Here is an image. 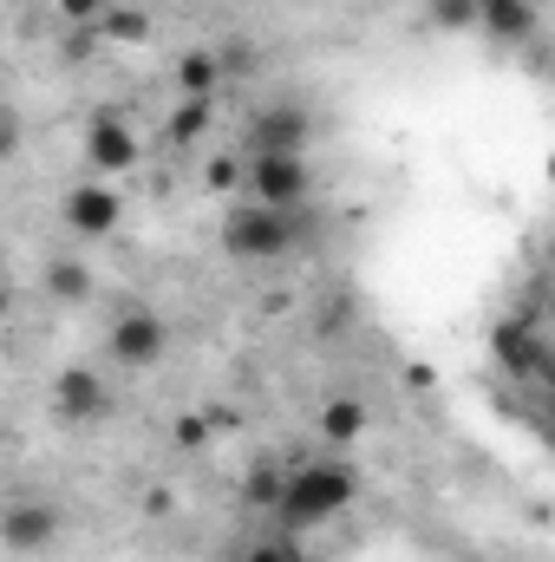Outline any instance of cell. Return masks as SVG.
I'll list each match as a JSON object with an SVG mask.
<instances>
[{
  "label": "cell",
  "instance_id": "obj_1",
  "mask_svg": "<svg viewBox=\"0 0 555 562\" xmlns=\"http://www.w3.org/2000/svg\"><path fill=\"white\" fill-rule=\"evenodd\" d=\"M353 497H360V477H353L347 464H294V471L281 477L275 510H281L287 530H314V524L340 517Z\"/></svg>",
  "mask_w": 555,
  "mask_h": 562
},
{
  "label": "cell",
  "instance_id": "obj_2",
  "mask_svg": "<svg viewBox=\"0 0 555 562\" xmlns=\"http://www.w3.org/2000/svg\"><path fill=\"white\" fill-rule=\"evenodd\" d=\"M294 236H301V203H294V210H275V203H236L229 223H223V249L242 256V262L287 256Z\"/></svg>",
  "mask_w": 555,
  "mask_h": 562
},
{
  "label": "cell",
  "instance_id": "obj_3",
  "mask_svg": "<svg viewBox=\"0 0 555 562\" xmlns=\"http://www.w3.org/2000/svg\"><path fill=\"white\" fill-rule=\"evenodd\" d=\"M249 190H256V203L294 210V203L307 196V157H301V150H256V164H249Z\"/></svg>",
  "mask_w": 555,
  "mask_h": 562
},
{
  "label": "cell",
  "instance_id": "obj_4",
  "mask_svg": "<svg viewBox=\"0 0 555 562\" xmlns=\"http://www.w3.org/2000/svg\"><path fill=\"white\" fill-rule=\"evenodd\" d=\"M86 164H92L99 177L132 170V164H138V125H125L118 112H99V119L86 125Z\"/></svg>",
  "mask_w": 555,
  "mask_h": 562
},
{
  "label": "cell",
  "instance_id": "obj_5",
  "mask_svg": "<svg viewBox=\"0 0 555 562\" xmlns=\"http://www.w3.org/2000/svg\"><path fill=\"white\" fill-rule=\"evenodd\" d=\"M53 537H59V510L53 504H7L0 510V543L7 550L33 557V550H53Z\"/></svg>",
  "mask_w": 555,
  "mask_h": 562
},
{
  "label": "cell",
  "instance_id": "obj_6",
  "mask_svg": "<svg viewBox=\"0 0 555 562\" xmlns=\"http://www.w3.org/2000/svg\"><path fill=\"white\" fill-rule=\"evenodd\" d=\"M118 216H125V203H118V190H105V183H79V190L66 196V223H72L79 236H112Z\"/></svg>",
  "mask_w": 555,
  "mask_h": 562
},
{
  "label": "cell",
  "instance_id": "obj_7",
  "mask_svg": "<svg viewBox=\"0 0 555 562\" xmlns=\"http://www.w3.org/2000/svg\"><path fill=\"white\" fill-rule=\"evenodd\" d=\"M112 353H118L125 367H150V360L163 353V321H157V314H125V321L112 327Z\"/></svg>",
  "mask_w": 555,
  "mask_h": 562
},
{
  "label": "cell",
  "instance_id": "obj_8",
  "mask_svg": "<svg viewBox=\"0 0 555 562\" xmlns=\"http://www.w3.org/2000/svg\"><path fill=\"white\" fill-rule=\"evenodd\" d=\"M477 26L503 46H523L536 33V7L530 0H477Z\"/></svg>",
  "mask_w": 555,
  "mask_h": 562
},
{
  "label": "cell",
  "instance_id": "obj_9",
  "mask_svg": "<svg viewBox=\"0 0 555 562\" xmlns=\"http://www.w3.org/2000/svg\"><path fill=\"white\" fill-rule=\"evenodd\" d=\"M105 406H112V393H105L99 373H86V367L59 373V413H66V419H99Z\"/></svg>",
  "mask_w": 555,
  "mask_h": 562
},
{
  "label": "cell",
  "instance_id": "obj_10",
  "mask_svg": "<svg viewBox=\"0 0 555 562\" xmlns=\"http://www.w3.org/2000/svg\"><path fill=\"white\" fill-rule=\"evenodd\" d=\"M249 144H256V150H301V144H307V119L287 112V105H281V112H262V119L249 125Z\"/></svg>",
  "mask_w": 555,
  "mask_h": 562
},
{
  "label": "cell",
  "instance_id": "obj_11",
  "mask_svg": "<svg viewBox=\"0 0 555 562\" xmlns=\"http://www.w3.org/2000/svg\"><path fill=\"white\" fill-rule=\"evenodd\" d=\"M216 79H223V59H216V53H183V59H177V86H183V99H209Z\"/></svg>",
  "mask_w": 555,
  "mask_h": 562
},
{
  "label": "cell",
  "instance_id": "obj_12",
  "mask_svg": "<svg viewBox=\"0 0 555 562\" xmlns=\"http://www.w3.org/2000/svg\"><path fill=\"white\" fill-rule=\"evenodd\" d=\"M360 431H366V406H360V400H333V406L320 413V438H327V445H353Z\"/></svg>",
  "mask_w": 555,
  "mask_h": 562
},
{
  "label": "cell",
  "instance_id": "obj_13",
  "mask_svg": "<svg viewBox=\"0 0 555 562\" xmlns=\"http://www.w3.org/2000/svg\"><path fill=\"white\" fill-rule=\"evenodd\" d=\"M163 132H170V144H196L203 132H209V99H183V105L170 112Z\"/></svg>",
  "mask_w": 555,
  "mask_h": 562
},
{
  "label": "cell",
  "instance_id": "obj_14",
  "mask_svg": "<svg viewBox=\"0 0 555 562\" xmlns=\"http://www.w3.org/2000/svg\"><path fill=\"white\" fill-rule=\"evenodd\" d=\"M99 26H105V40H118V46L150 40V20H144L138 7H105V13H99Z\"/></svg>",
  "mask_w": 555,
  "mask_h": 562
},
{
  "label": "cell",
  "instance_id": "obj_15",
  "mask_svg": "<svg viewBox=\"0 0 555 562\" xmlns=\"http://www.w3.org/2000/svg\"><path fill=\"white\" fill-rule=\"evenodd\" d=\"M86 288H92V276H86L79 262H59V269H53V294H59V301H79Z\"/></svg>",
  "mask_w": 555,
  "mask_h": 562
},
{
  "label": "cell",
  "instance_id": "obj_16",
  "mask_svg": "<svg viewBox=\"0 0 555 562\" xmlns=\"http://www.w3.org/2000/svg\"><path fill=\"white\" fill-rule=\"evenodd\" d=\"M242 497H249V504H262V510H269V504H275V497H281V471H275V464H262V471H256V477H249V491H242Z\"/></svg>",
  "mask_w": 555,
  "mask_h": 562
},
{
  "label": "cell",
  "instance_id": "obj_17",
  "mask_svg": "<svg viewBox=\"0 0 555 562\" xmlns=\"http://www.w3.org/2000/svg\"><path fill=\"white\" fill-rule=\"evenodd\" d=\"M438 26H451V33L477 26V0H438Z\"/></svg>",
  "mask_w": 555,
  "mask_h": 562
},
{
  "label": "cell",
  "instance_id": "obj_18",
  "mask_svg": "<svg viewBox=\"0 0 555 562\" xmlns=\"http://www.w3.org/2000/svg\"><path fill=\"white\" fill-rule=\"evenodd\" d=\"M249 562H307V557H301V543H294V537H269V543H256V550H249Z\"/></svg>",
  "mask_w": 555,
  "mask_h": 562
},
{
  "label": "cell",
  "instance_id": "obj_19",
  "mask_svg": "<svg viewBox=\"0 0 555 562\" xmlns=\"http://www.w3.org/2000/svg\"><path fill=\"white\" fill-rule=\"evenodd\" d=\"M177 445H183V451H203V445H209V419H203V413H183V419H177Z\"/></svg>",
  "mask_w": 555,
  "mask_h": 562
},
{
  "label": "cell",
  "instance_id": "obj_20",
  "mask_svg": "<svg viewBox=\"0 0 555 562\" xmlns=\"http://www.w3.org/2000/svg\"><path fill=\"white\" fill-rule=\"evenodd\" d=\"M59 13H66L72 26H92V20L105 13V0H59Z\"/></svg>",
  "mask_w": 555,
  "mask_h": 562
},
{
  "label": "cell",
  "instance_id": "obj_21",
  "mask_svg": "<svg viewBox=\"0 0 555 562\" xmlns=\"http://www.w3.org/2000/svg\"><path fill=\"white\" fill-rule=\"evenodd\" d=\"M13 150H20V119H13V112L0 105V164H7Z\"/></svg>",
  "mask_w": 555,
  "mask_h": 562
},
{
  "label": "cell",
  "instance_id": "obj_22",
  "mask_svg": "<svg viewBox=\"0 0 555 562\" xmlns=\"http://www.w3.org/2000/svg\"><path fill=\"white\" fill-rule=\"evenodd\" d=\"M209 183H216V190H229V183H236V164H229V157H223V164H209Z\"/></svg>",
  "mask_w": 555,
  "mask_h": 562
},
{
  "label": "cell",
  "instance_id": "obj_23",
  "mask_svg": "<svg viewBox=\"0 0 555 562\" xmlns=\"http://www.w3.org/2000/svg\"><path fill=\"white\" fill-rule=\"evenodd\" d=\"M0 314H7V281H0Z\"/></svg>",
  "mask_w": 555,
  "mask_h": 562
},
{
  "label": "cell",
  "instance_id": "obj_24",
  "mask_svg": "<svg viewBox=\"0 0 555 562\" xmlns=\"http://www.w3.org/2000/svg\"><path fill=\"white\" fill-rule=\"evenodd\" d=\"M0 510H7V504H0Z\"/></svg>",
  "mask_w": 555,
  "mask_h": 562
}]
</instances>
